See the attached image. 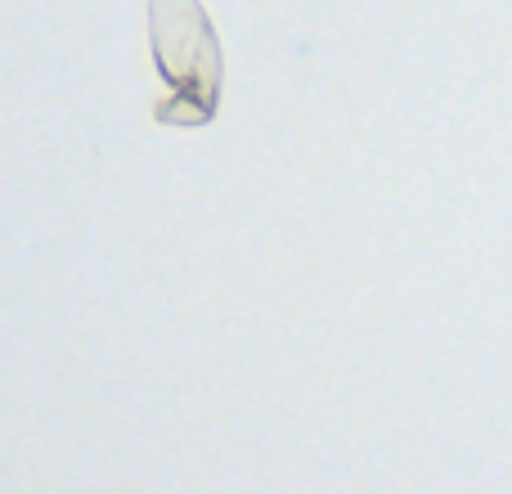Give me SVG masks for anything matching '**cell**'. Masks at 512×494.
I'll use <instances>...</instances> for the list:
<instances>
[{
	"mask_svg": "<svg viewBox=\"0 0 512 494\" xmlns=\"http://www.w3.org/2000/svg\"><path fill=\"white\" fill-rule=\"evenodd\" d=\"M153 68L167 81V99L153 108L162 126H207L221 113L225 54L203 0H149Z\"/></svg>",
	"mask_w": 512,
	"mask_h": 494,
	"instance_id": "obj_1",
	"label": "cell"
}]
</instances>
